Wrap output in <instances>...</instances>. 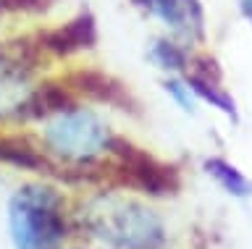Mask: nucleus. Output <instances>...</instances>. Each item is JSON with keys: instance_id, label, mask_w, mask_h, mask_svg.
<instances>
[{"instance_id": "nucleus-1", "label": "nucleus", "mask_w": 252, "mask_h": 249, "mask_svg": "<svg viewBox=\"0 0 252 249\" xmlns=\"http://www.w3.org/2000/svg\"><path fill=\"white\" fill-rule=\"evenodd\" d=\"M108 152L116 155V173L124 184L134 186V189H142L147 194H155V197L179 192V186H181L179 170L153 158L150 152L134 147L124 137H110Z\"/></svg>"}, {"instance_id": "nucleus-2", "label": "nucleus", "mask_w": 252, "mask_h": 249, "mask_svg": "<svg viewBox=\"0 0 252 249\" xmlns=\"http://www.w3.org/2000/svg\"><path fill=\"white\" fill-rule=\"evenodd\" d=\"M55 144L61 147V152L66 150L71 155H79V158H87L92 152L108 150L110 144V134L100 126L92 115H68L63 123H58L53 131Z\"/></svg>"}, {"instance_id": "nucleus-3", "label": "nucleus", "mask_w": 252, "mask_h": 249, "mask_svg": "<svg viewBox=\"0 0 252 249\" xmlns=\"http://www.w3.org/2000/svg\"><path fill=\"white\" fill-rule=\"evenodd\" d=\"M71 82H74V87L87 95L90 100L94 103H105L110 108H118V111L124 113H131L137 115L139 111V103L134 100V95L129 89H126V84H121L118 79H113L110 74H102V71H79L71 76Z\"/></svg>"}, {"instance_id": "nucleus-4", "label": "nucleus", "mask_w": 252, "mask_h": 249, "mask_svg": "<svg viewBox=\"0 0 252 249\" xmlns=\"http://www.w3.org/2000/svg\"><path fill=\"white\" fill-rule=\"evenodd\" d=\"M134 3L160 19L176 34L202 37V8L197 0H134Z\"/></svg>"}, {"instance_id": "nucleus-5", "label": "nucleus", "mask_w": 252, "mask_h": 249, "mask_svg": "<svg viewBox=\"0 0 252 249\" xmlns=\"http://www.w3.org/2000/svg\"><path fill=\"white\" fill-rule=\"evenodd\" d=\"M94 40H97V32H94V21L92 16H79L68 24H63L61 29H55L45 37V48H50L58 55H74L79 50H90Z\"/></svg>"}, {"instance_id": "nucleus-6", "label": "nucleus", "mask_w": 252, "mask_h": 249, "mask_svg": "<svg viewBox=\"0 0 252 249\" xmlns=\"http://www.w3.org/2000/svg\"><path fill=\"white\" fill-rule=\"evenodd\" d=\"M71 108V95L63 87L47 84L29 100V111L32 115H47V113H58V111H68Z\"/></svg>"}, {"instance_id": "nucleus-7", "label": "nucleus", "mask_w": 252, "mask_h": 249, "mask_svg": "<svg viewBox=\"0 0 252 249\" xmlns=\"http://www.w3.org/2000/svg\"><path fill=\"white\" fill-rule=\"evenodd\" d=\"M205 168H208V173L216 178V181L223 186L226 192H231L236 194V197H244L250 189V184H247V178H244L239 170H236L234 166H228L226 160H220V158H213L205 163Z\"/></svg>"}, {"instance_id": "nucleus-8", "label": "nucleus", "mask_w": 252, "mask_h": 249, "mask_svg": "<svg viewBox=\"0 0 252 249\" xmlns=\"http://www.w3.org/2000/svg\"><path fill=\"white\" fill-rule=\"evenodd\" d=\"M187 84L192 87L194 95H200L202 100H208L210 105H216L218 111H223L226 115H234V113H236V111H234V100L218 87L220 82H208V79H200V76H192V74H189V76H187Z\"/></svg>"}, {"instance_id": "nucleus-9", "label": "nucleus", "mask_w": 252, "mask_h": 249, "mask_svg": "<svg viewBox=\"0 0 252 249\" xmlns=\"http://www.w3.org/2000/svg\"><path fill=\"white\" fill-rule=\"evenodd\" d=\"M153 58L158 60L160 68H173V71H181L187 68V53L173 42H165V40H158L153 45Z\"/></svg>"}, {"instance_id": "nucleus-10", "label": "nucleus", "mask_w": 252, "mask_h": 249, "mask_svg": "<svg viewBox=\"0 0 252 249\" xmlns=\"http://www.w3.org/2000/svg\"><path fill=\"white\" fill-rule=\"evenodd\" d=\"M165 89H168V95L176 100V103L184 108V111H194V92L192 87H189L187 82H179V79H171V82H165Z\"/></svg>"}, {"instance_id": "nucleus-11", "label": "nucleus", "mask_w": 252, "mask_h": 249, "mask_svg": "<svg viewBox=\"0 0 252 249\" xmlns=\"http://www.w3.org/2000/svg\"><path fill=\"white\" fill-rule=\"evenodd\" d=\"M239 8H242L244 16H247V21L252 24V0H239Z\"/></svg>"}]
</instances>
